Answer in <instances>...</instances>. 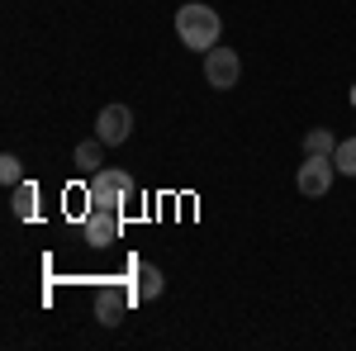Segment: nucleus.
<instances>
[{
  "label": "nucleus",
  "mask_w": 356,
  "mask_h": 351,
  "mask_svg": "<svg viewBox=\"0 0 356 351\" xmlns=\"http://www.w3.org/2000/svg\"><path fill=\"white\" fill-rule=\"evenodd\" d=\"M176 33H181V43H186V48L209 53V48H219L223 19L209 10V5H181V10H176Z\"/></svg>",
  "instance_id": "nucleus-1"
},
{
  "label": "nucleus",
  "mask_w": 356,
  "mask_h": 351,
  "mask_svg": "<svg viewBox=\"0 0 356 351\" xmlns=\"http://www.w3.org/2000/svg\"><path fill=\"white\" fill-rule=\"evenodd\" d=\"M86 199H90V209H124L134 199V176L129 171H90Z\"/></svg>",
  "instance_id": "nucleus-2"
},
{
  "label": "nucleus",
  "mask_w": 356,
  "mask_h": 351,
  "mask_svg": "<svg viewBox=\"0 0 356 351\" xmlns=\"http://www.w3.org/2000/svg\"><path fill=\"white\" fill-rule=\"evenodd\" d=\"M332 171H337V162H332V157L304 152V166L295 171V186H300V195H309V199L328 195V186H332Z\"/></svg>",
  "instance_id": "nucleus-3"
},
{
  "label": "nucleus",
  "mask_w": 356,
  "mask_h": 351,
  "mask_svg": "<svg viewBox=\"0 0 356 351\" xmlns=\"http://www.w3.org/2000/svg\"><path fill=\"white\" fill-rule=\"evenodd\" d=\"M124 209H90V214L81 218V238L86 247H114L119 243V233H124Z\"/></svg>",
  "instance_id": "nucleus-4"
},
{
  "label": "nucleus",
  "mask_w": 356,
  "mask_h": 351,
  "mask_svg": "<svg viewBox=\"0 0 356 351\" xmlns=\"http://www.w3.org/2000/svg\"><path fill=\"white\" fill-rule=\"evenodd\" d=\"M238 76H243L238 53H228V48H209V53H204V81L214 85V90H233Z\"/></svg>",
  "instance_id": "nucleus-5"
},
{
  "label": "nucleus",
  "mask_w": 356,
  "mask_h": 351,
  "mask_svg": "<svg viewBox=\"0 0 356 351\" xmlns=\"http://www.w3.org/2000/svg\"><path fill=\"white\" fill-rule=\"evenodd\" d=\"M129 133H134V114H129V105H105V109H100V119H95V138H100L105 147L129 142Z\"/></svg>",
  "instance_id": "nucleus-6"
},
{
  "label": "nucleus",
  "mask_w": 356,
  "mask_h": 351,
  "mask_svg": "<svg viewBox=\"0 0 356 351\" xmlns=\"http://www.w3.org/2000/svg\"><path fill=\"white\" fill-rule=\"evenodd\" d=\"M138 299V290H119V285H105L100 295H95V323L105 327H119L124 323V313H129V304Z\"/></svg>",
  "instance_id": "nucleus-7"
},
{
  "label": "nucleus",
  "mask_w": 356,
  "mask_h": 351,
  "mask_svg": "<svg viewBox=\"0 0 356 351\" xmlns=\"http://www.w3.org/2000/svg\"><path fill=\"white\" fill-rule=\"evenodd\" d=\"M138 299H143V304H147V299H157L162 295V270L152 266V261H143V266H138Z\"/></svg>",
  "instance_id": "nucleus-8"
},
{
  "label": "nucleus",
  "mask_w": 356,
  "mask_h": 351,
  "mask_svg": "<svg viewBox=\"0 0 356 351\" xmlns=\"http://www.w3.org/2000/svg\"><path fill=\"white\" fill-rule=\"evenodd\" d=\"M33 204H38L33 181H19V186H15V218H33Z\"/></svg>",
  "instance_id": "nucleus-9"
},
{
  "label": "nucleus",
  "mask_w": 356,
  "mask_h": 351,
  "mask_svg": "<svg viewBox=\"0 0 356 351\" xmlns=\"http://www.w3.org/2000/svg\"><path fill=\"white\" fill-rule=\"evenodd\" d=\"M100 162H105V142H100V138H95V142H76V166L100 171Z\"/></svg>",
  "instance_id": "nucleus-10"
},
{
  "label": "nucleus",
  "mask_w": 356,
  "mask_h": 351,
  "mask_svg": "<svg viewBox=\"0 0 356 351\" xmlns=\"http://www.w3.org/2000/svg\"><path fill=\"white\" fill-rule=\"evenodd\" d=\"M304 152L332 157V152H337V142H332V133H328V129H309V133H304Z\"/></svg>",
  "instance_id": "nucleus-11"
},
{
  "label": "nucleus",
  "mask_w": 356,
  "mask_h": 351,
  "mask_svg": "<svg viewBox=\"0 0 356 351\" xmlns=\"http://www.w3.org/2000/svg\"><path fill=\"white\" fill-rule=\"evenodd\" d=\"M332 162H337V171H342V176H356V138H347V142H337Z\"/></svg>",
  "instance_id": "nucleus-12"
},
{
  "label": "nucleus",
  "mask_w": 356,
  "mask_h": 351,
  "mask_svg": "<svg viewBox=\"0 0 356 351\" xmlns=\"http://www.w3.org/2000/svg\"><path fill=\"white\" fill-rule=\"evenodd\" d=\"M0 181H5V186H19V181H24V162H19L15 152L0 157Z\"/></svg>",
  "instance_id": "nucleus-13"
},
{
  "label": "nucleus",
  "mask_w": 356,
  "mask_h": 351,
  "mask_svg": "<svg viewBox=\"0 0 356 351\" xmlns=\"http://www.w3.org/2000/svg\"><path fill=\"white\" fill-rule=\"evenodd\" d=\"M352 105H356V85H352Z\"/></svg>",
  "instance_id": "nucleus-14"
}]
</instances>
